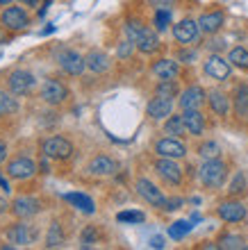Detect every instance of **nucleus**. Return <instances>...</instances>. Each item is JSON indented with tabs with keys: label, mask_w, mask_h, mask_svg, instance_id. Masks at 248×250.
I'll use <instances>...</instances> for the list:
<instances>
[{
	"label": "nucleus",
	"mask_w": 248,
	"mask_h": 250,
	"mask_svg": "<svg viewBox=\"0 0 248 250\" xmlns=\"http://www.w3.org/2000/svg\"><path fill=\"white\" fill-rule=\"evenodd\" d=\"M125 34H128V39L137 46L139 53H146V55H153L159 50V39H157V34L150 30V27L141 25L139 21H128V25H125Z\"/></svg>",
	"instance_id": "f257e3e1"
},
{
	"label": "nucleus",
	"mask_w": 248,
	"mask_h": 250,
	"mask_svg": "<svg viewBox=\"0 0 248 250\" xmlns=\"http://www.w3.org/2000/svg\"><path fill=\"white\" fill-rule=\"evenodd\" d=\"M225 175H228V166L223 164L221 159H205L198 171V178L207 189H219L225 182Z\"/></svg>",
	"instance_id": "f03ea898"
},
{
	"label": "nucleus",
	"mask_w": 248,
	"mask_h": 250,
	"mask_svg": "<svg viewBox=\"0 0 248 250\" xmlns=\"http://www.w3.org/2000/svg\"><path fill=\"white\" fill-rule=\"evenodd\" d=\"M57 62L62 66V71L68 73V75H82V71L87 68L85 57L71 48H59L57 50Z\"/></svg>",
	"instance_id": "7ed1b4c3"
},
{
	"label": "nucleus",
	"mask_w": 248,
	"mask_h": 250,
	"mask_svg": "<svg viewBox=\"0 0 248 250\" xmlns=\"http://www.w3.org/2000/svg\"><path fill=\"white\" fill-rule=\"evenodd\" d=\"M41 150H44V155L50 159H59V162H64V159H68L73 155V146L68 139L64 137H50L44 141V146H41Z\"/></svg>",
	"instance_id": "20e7f679"
},
{
	"label": "nucleus",
	"mask_w": 248,
	"mask_h": 250,
	"mask_svg": "<svg viewBox=\"0 0 248 250\" xmlns=\"http://www.w3.org/2000/svg\"><path fill=\"white\" fill-rule=\"evenodd\" d=\"M155 171L166 185H180L182 182V168L176 164V159L159 157L155 162Z\"/></svg>",
	"instance_id": "39448f33"
},
{
	"label": "nucleus",
	"mask_w": 248,
	"mask_h": 250,
	"mask_svg": "<svg viewBox=\"0 0 248 250\" xmlns=\"http://www.w3.org/2000/svg\"><path fill=\"white\" fill-rule=\"evenodd\" d=\"M9 89H12L14 96H25V93H30L34 89V84H37V80H34V75L30 71H21V68H16V71L9 73Z\"/></svg>",
	"instance_id": "423d86ee"
},
{
	"label": "nucleus",
	"mask_w": 248,
	"mask_h": 250,
	"mask_svg": "<svg viewBox=\"0 0 248 250\" xmlns=\"http://www.w3.org/2000/svg\"><path fill=\"white\" fill-rule=\"evenodd\" d=\"M135 187H137V193L144 198L148 205H153V207H159V209H164V207H166V196H164L162 191L157 189V187L153 185L150 180L139 178Z\"/></svg>",
	"instance_id": "0eeeda50"
},
{
	"label": "nucleus",
	"mask_w": 248,
	"mask_h": 250,
	"mask_svg": "<svg viewBox=\"0 0 248 250\" xmlns=\"http://www.w3.org/2000/svg\"><path fill=\"white\" fill-rule=\"evenodd\" d=\"M41 98L46 100L48 105H62L66 98H68V89H66L59 80L48 78L44 84H41Z\"/></svg>",
	"instance_id": "6e6552de"
},
{
	"label": "nucleus",
	"mask_w": 248,
	"mask_h": 250,
	"mask_svg": "<svg viewBox=\"0 0 248 250\" xmlns=\"http://www.w3.org/2000/svg\"><path fill=\"white\" fill-rule=\"evenodd\" d=\"M230 73H232V64L228 60H223L221 55H209L207 57V62H205V75L223 82V80L230 78Z\"/></svg>",
	"instance_id": "1a4fd4ad"
},
{
	"label": "nucleus",
	"mask_w": 248,
	"mask_h": 250,
	"mask_svg": "<svg viewBox=\"0 0 248 250\" xmlns=\"http://www.w3.org/2000/svg\"><path fill=\"white\" fill-rule=\"evenodd\" d=\"M155 152L159 157H171V159H182L187 155V146L182 141H178L176 137L159 139L155 144Z\"/></svg>",
	"instance_id": "9d476101"
},
{
	"label": "nucleus",
	"mask_w": 248,
	"mask_h": 250,
	"mask_svg": "<svg viewBox=\"0 0 248 250\" xmlns=\"http://www.w3.org/2000/svg\"><path fill=\"white\" fill-rule=\"evenodd\" d=\"M34 173H37V166L27 157H16L7 164V175L12 180H30Z\"/></svg>",
	"instance_id": "9b49d317"
},
{
	"label": "nucleus",
	"mask_w": 248,
	"mask_h": 250,
	"mask_svg": "<svg viewBox=\"0 0 248 250\" xmlns=\"http://www.w3.org/2000/svg\"><path fill=\"white\" fill-rule=\"evenodd\" d=\"M198 21H191V19H182L180 23L173 25V37H176L178 43H191V41L198 39Z\"/></svg>",
	"instance_id": "f8f14e48"
},
{
	"label": "nucleus",
	"mask_w": 248,
	"mask_h": 250,
	"mask_svg": "<svg viewBox=\"0 0 248 250\" xmlns=\"http://www.w3.org/2000/svg\"><path fill=\"white\" fill-rule=\"evenodd\" d=\"M205 100H207L205 89L194 84V86H189V89H184L178 103H180V107H182V109H201Z\"/></svg>",
	"instance_id": "ddd939ff"
},
{
	"label": "nucleus",
	"mask_w": 248,
	"mask_h": 250,
	"mask_svg": "<svg viewBox=\"0 0 248 250\" xmlns=\"http://www.w3.org/2000/svg\"><path fill=\"white\" fill-rule=\"evenodd\" d=\"M216 211H219L221 221H225V223H239L246 216V207L242 203H237V200H225V203L219 205Z\"/></svg>",
	"instance_id": "4468645a"
},
{
	"label": "nucleus",
	"mask_w": 248,
	"mask_h": 250,
	"mask_svg": "<svg viewBox=\"0 0 248 250\" xmlns=\"http://www.w3.org/2000/svg\"><path fill=\"white\" fill-rule=\"evenodd\" d=\"M2 23L9 30H23V27L30 25V16L25 14L23 7H7L2 12Z\"/></svg>",
	"instance_id": "2eb2a0df"
},
{
	"label": "nucleus",
	"mask_w": 248,
	"mask_h": 250,
	"mask_svg": "<svg viewBox=\"0 0 248 250\" xmlns=\"http://www.w3.org/2000/svg\"><path fill=\"white\" fill-rule=\"evenodd\" d=\"M12 211L19 218H30V216H34V214H39L41 211V203L37 200V198L21 196V198H16V200L12 203Z\"/></svg>",
	"instance_id": "dca6fc26"
},
{
	"label": "nucleus",
	"mask_w": 248,
	"mask_h": 250,
	"mask_svg": "<svg viewBox=\"0 0 248 250\" xmlns=\"http://www.w3.org/2000/svg\"><path fill=\"white\" fill-rule=\"evenodd\" d=\"M182 121L191 137H201L205 132V116L198 109H182Z\"/></svg>",
	"instance_id": "f3484780"
},
{
	"label": "nucleus",
	"mask_w": 248,
	"mask_h": 250,
	"mask_svg": "<svg viewBox=\"0 0 248 250\" xmlns=\"http://www.w3.org/2000/svg\"><path fill=\"white\" fill-rule=\"evenodd\" d=\"M207 103H209V107H212V112H214L216 116H228L230 98L221 91V89H212V91H207Z\"/></svg>",
	"instance_id": "a211bd4d"
},
{
	"label": "nucleus",
	"mask_w": 248,
	"mask_h": 250,
	"mask_svg": "<svg viewBox=\"0 0 248 250\" xmlns=\"http://www.w3.org/2000/svg\"><path fill=\"white\" fill-rule=\"evenodd\" d=\"M148 116L150 119H166V116H171V112H173V100L169 98H162V96H157V98H153L148 103Z\"/></svg>",
	"instance_id": "6ab92c4d"
},
{
	"label": "nucleus",
	"mask_w": 248,
	"mask_h": 250,
	"mask_svg": "<svg viewBox=\"0 0 248 250\" xmlns=\"http://www.w3.org/2000/svg\"><path fill=\"white\" fill-rule=\"evenodd\" d=\"M180 73V66L173 60H157L153 64V75L159 80H176Z\"/></svg>",
	"instance_id": "aec40b11"
},
{
	"label": "nucleus",
	"mask_w": 248,
	"mask_h": 250,
	"mask_svg": "<svg viewBox=\"0 0 248 250\" xmlns=\"http://www.w3.org/2000/svg\"><path fill=\"white\" fill-rule=\"evenodd\" d=\"M223 21H225L223 19V12H209V14H203L201 19H198V27L205 34H216L221 30Z\"/></svg>",
	"instance_id": "412c9836"
},
{
	"label": "nucleus",
	"mask_w": 248,
	"mask_h": 250,
	"mask_svg": "<svg viewBox=\"0 0 248 250\" xmlns=\"http://www.w3.org/2000/svg\"><path fill=\"white\" fill-rule=\"evenodd\" d=\"M7 239L12 244H19V246H27L32 244V232L27 228L25 223H14L9 230H7Z\"/></svg>",
	"instance_id": "4be33fe9"
},
{
	"label": "nucleus",
	"mask_w": 248,
	"mask_h": 250,
	"mask_svg": "<svg viewBox=\"0 0 248 250\" xmlns=\"http://www.w3.org/2000/svg\"><path fill=\"white\" fill-rule=\"evenodd\" d=\"M116 171V162L107 155H98V157L91 159V164H89V173L93 175H112V173Z\"/></svg>",
	"instance_id": "5701e85b"
},
{
	"label": "nucleus",
	"mask_w": 248,
	"mask_h": 250,
	"mask_svg": "<svg viewBox=\"0 0 248 250\" xmlns=\"http://www.w3.org/2000/svg\"><path fill=\"white\" fill-rule=\"evenodd\" d=\"M87 62V68L93 73H105L110 68V57L103 53V50H91V53L85 57Z\"/></svg>",
	"instance_id": "b1692460"
},
{
	"label": "nucleus",
	"mask_w": 248,
	"mask_h": 250,
	"mask_svg": "<svg viewBox=\"0 0 248 250\" xmlns=\"http://www.w3.org/2000/svg\"><path fill=\"white\" fill-rule=\"evenodd\" d=\"M64 198L71 205H75L80 211H85V214H93V211H96V205H93V200L87 196V193H78V191H73V193H64Z\"/></svg>",
	"instance_id": "393cba45"
},
{
	"label": "nucleus",
	"mask_w": 248,
	"mask_h": 250,
	"mask_svg": "<svg viewBox=\"0 0 248 250\" xmlns=\"http://www.w3.org/2000/svg\"><path fill=\"white\" fill-rule=\"evenodd\" d=\"M235 112L237 116H248V84H239L235 89Z\"/></svg>",
	"instance_id": "a878e982"
},
{
	"label": "nucleus",
	"mask_w": 248,
	"mask_h": 250,
	"mask_svg": "<svg viewBox=\"0 0 248 250\" xmlns=\"http://www.w3.org/2000/svg\"><path fill=\"white\" fill-rule=\"evenodd\" d=\"M191 230H194V221H191V218H187V221H176V223L169 228V237L180 241V239H184Z\"/></svg>",
	"instance_id": "bb28decb"
},
{
	"label": "nucleus",
	"mask_w": 248,
	"mask_h": 250,
	"mask_svg": "<svg viewBox=\"0 0 248 250\" xmlns=\"http://www.w3.org/2000/svg\"><path fill=\"white\" fill-rule=\"evenodd\" d=\"M228 62L232 66H237V68H242V71H248V50L244 46L232 48L228 55Z\"/></svg>",
	"instance_id": "cd10ccee"
},
{
	"label": "nucleus",
	"mask_w": 248,
	"mask_h": 250,
	"mask_svg": "<svg viewBox=\"0 0 248 250\" xmlns=\"http://www.w3.org/2000/svg\"><path fill=\"white\" fill-rule=\"evenodd\" d=\"M62 244H64V232H62V225L55 221V223H50V230H48L46 248H59Z\"/></svg>",
	"instance_id": "c85d7f7f"
},
{
	"label": "nucleus",
	"mask_w": 248,
	"mask_h": 250,
	"mask_svg": "<svg viewBox=\"0 0 248 250\" xmlns=\"http://www.w3.org/2000/svg\"><path fill=\"white\" fill-rule=\"evenodd\" d=\"M164 132L171 134V137H182L184 132H187L182 116H173V114H171L169 121H166V125H164Z\"/></svg>",
	"instance_id": "c756f323"
},
{
	"label": "nucleus",
	"mask_w": 248,
	"mask_h": 250,
	"mask_svg": "<svg viewBox=\"0 0 248 250\" xmlns=\"http://www.w3.org/2000/svg\"><path fill=\"white\" fill-rule=\"evenodd\" d=\"M14 112H19L16 98L5 91H0V116H7V114H14Z\"/></svg>",
	"instance_id": "7c9ffc66"
},
{
	"label": "nucleus",
	"mask_w": 248,
	"mask_h": 250,
	"mask_svg": "<svg viewBox=\"0 0 248 250\" xmlns=\"http://www.w3.org/2000/svg\"><path fill=\"white\" fill-rule=\"evenodd\" d=\"M157 96H162V98H169L173 100L178 96V84L176 80H162L159 84H157Z\"/></svg>",
	"instance_id": "2f4dec72"
},
{
	"label": "nucleus",
	"mask_w": 248,
	"mask_h": 250,
	"mask_svg": "<svg viewBox=\"0 0 248 250\" xmlns=\"http://www.w3.org/2000/svg\"><path fill=\"white\" fill-rule=\"evenodd\" d=\"M219 248H225V250H237V248H246L244 239L239 234H223L219 239Z\"/></svg>",
	"instance_id": "473e14b6"
},
{
	"label": "nucleus",
	"mask_w": 248,
	"mask_h": 250,
	"mask_svg": "<svg viewBox=\"0 0 248 250\" xmlns=\"http://www.w3.org/2000/svg\"><path fill=\"white\" fill-rule=\"evenodd\" d=\"M198 155L203 159H216L221 155V146L216 144V141H205V144L198 148Z\"/></svg>",
	"instance_id": "72a5a7b5"
},
{
	"label": "nucleus",
	"mask_w": 248,
	"mask_h": 250,
	"mask_svg": "<svg viewBox=\"0 0 248 250\" xmlns=\"http://www.w3.org/2000/svg\"><path fill=\"white\" fill-rule=\"evenodd\" d=\"M116 221H121V223H144L146 216H144V211L125 209V211H118L116 214Z\"/></svg>",
	"instance_id": "f704fd0d"
},
{
	"label": "nucleus",
	"mask_w": 248,
	"mask_h": 250,
	"mask_svg": "<svg viewBox=\"0 0 248 250\" xmlns=\"http://www.w3.org/2000/svg\"><path fill=\"white\" fill-rule=\"evenodd\" d=\"M246 191V178H244V173H235V178H232V182H230L228 187V193L230 196H239V193H244Z\"/></svg>",
	"instance_id": "c9c22d12"
},
{
	"label": "nucleus",
	"mask_w": 248,
	"mask_h": 250,
	"mask_svg": "<svg viewBox=\"0 0 248 250\" xmlns=\"http://www.w3.org/2000/svg\"><path fill=\"white\" fill-rule=\"evenodd\" d=\"M169 25H171V12L169 9H157L155 12V30L157 32H164Z\"/></svg>",
	"instance_id": "e433bc0d"
},
{
	"label": "nucleus",
	"mask_w": 248,
	"mask_h": 250,
	"mask_svg": "<svg viewBox=\"0 0 248 250\" xmlns=\"http://www.w3.org/2000/svg\"><path fill=\"white\" fill-rule=\"evenodd\" d=\"M96 239H98V232L93 230V228H85L82 237H80V246H82V248H91V246L96 244Z\"/></svg>",
	"instance_id": "4c0bfd02"
},
{
	"label": "nucleus",
	"mask_w": 248,
	"mask_h": 250,
	"mask_svg": "<svg viewBox=\"0 0 248 250\" xmlns=\"http://www.w3.org/2000/svg\"><path fill=\"white\" fill-rule=\"evenodd\" d=\"M135 48H137V46H135V43H132V41L128 39V41H123V43L118 46L116 55H118V57H121V60H128V57H130V55H132V50H135Z\"/></svg>",
	"instance_id": "58836bf2"
},
{
	"label": "nucleus",
	"mask_w": 248,
	"mask_h": 250,
	"mask_svg": "<svg viewBox=\"0 0 248 250\" xmlns=\"http://www.w3.org/2000/svg\"><path fill=\"white\" fill-rule=\"evenodd\" d=\"M182 203H184L182 198H166V207H164V209H166V211H176Z\"/></svg>",
	"instance_id": "ea45409f"
},
{
	"label": "nucleus",
	"mask_w": 248,
	"mask_h": 250,
	"mask_svg": "<svg viewBox=\"0 0 248 250\" xmlns=\"http://www.w3.org/2000/svg\"><path fill=\"white\" fill-rule=\"evenodd\" d=\"M180 60H182L184 64H194V62H196V53H194V50H182V53H180Z\"/></svg>",
	"instance_id": "a19ab883"
},
{
	"label": "nucleus",
	"mask_w": 248,
	"mask_h": 250,
	"mask_svg": "<svg viewBox=\"0 0 248 250\" xmlns=\"http://www.w3.org/2000/svg\"><path fill=\"white\" fill-rule=\"evenodd\" d=\"M150 248H157V250L164 248V239L162 237H153L150 239Z\"/></svg>",
	"instance_id": "79ce46f5"
},
{
	"label": "nucleus",
	"mask_w": 248,
	"mask_h": 250,
	"mask_svg": "<svg viewBox=\"0 0 248 250\" xmlns=\"http://www.w3.org/2000/svg\"><path fill=\"white\" fill-rule=\"evenodd\" d=\"M0 189L5 191V193H9V191H12V189H9V182H7V180L2 178V175H0Z\"/></svg>",
	"instance_id": "37998d69"
},
{
	"label": "nucleus",
	"mask_w": 248,
	"mask_h": 250,
	"mask_svg": "<svg viewBox=\"0 0 248 250\" xmlns=\"http://www.w3.org/2000/svg\"><path fill=\"white\" fill-rule=\"evenodd\" d=\"M223 46H225V43H223V41H212V43H209V48H212V50H219V48H221V50H223Z\"/></svg>",
	"instance_id": "c03bdc74"
},
{
	"label": "nucleus",
	"mask_w": 248,
	"mask_h": 250,
	"mask_svg": "<svg viewBox=\"0 0 248 250\" xmlns=\"http://www.w3.org/2000/svg\"><path fill=\"white\" fill-rule=\"evenodd\" d=\"M5 157H7V148H5V144L0 141V164L5 162Z\"/></svg>",
	"instance_id": "a18cd8bd"
},
{
	"label": "nucleus",
	"mask_w": 248,
	"mask_h": 250,
	"mask_svg": "<svg viewBox=\"0 0 248 250\" xmlns=\"http://www.w3.org/2000/svg\"><path fill=\"white\" fill-rule=\"evenodd\" d=\"M7 207H9V205H7V200H5V198H0V214H5Z\"/></svg>",
	"instance_id": "49530a36"
},
{
	"label": "nucleus",
	"mask_w": 248,
	"mask_h": 250,
	"mask_svg": "<svg viewBox=\"0 0 248 250\" xmlns=\"http://www.w3.org/2000/svg\"><path fill=\"white\" fill-rule=\"evenodd\" d=\"M23 5H27V7H37V0H21Z\"/></svg>",
	"instance_id": "de8ad7c7"
},
{
	"label": "nucleus",
	"mask_w": 248,
	"mask_h": 250,
	"mask_svg": "<svg viewBox=\"0 0 248 250\" xmlns=\"http://www.w3.org/2000/svg\"><path fill=\"white\" fill-rule=\"evenodd\" d=\"M14 0H0V5H12Z\"/></svg>",
	"instance_id": "09e8293b"
}]
</instances>
